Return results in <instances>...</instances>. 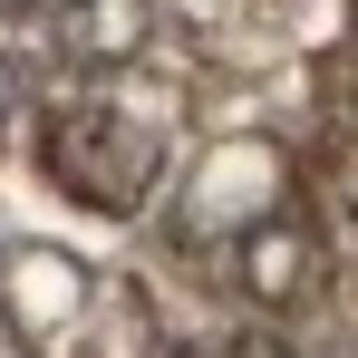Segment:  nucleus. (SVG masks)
Wrapping results in <instances>:
<instances>
[{
  "instance_id": "20e7f679",
  "label": "nucleus",
  "mask_w": 358,
  "mask_h": 358,
  "mask_svg": "<svg viewBox=\"0 0 358 358\" xmlns=\"http://www.w3.org/2000/svg\"><path fill=\"white\" fill-rule=\"evenodd\" d=\"M39 49L59 78H117L155 49V0H49Z\"/></svg>"
},
{
  "instance_id": "6e6552de",
  "label": "nucleus",
  "mask_w": 358,
  "mask_h": 358,
  "mask_svg": "<svg viewBox=\"0 0 358 358\" xmlns=\"http://www.w3.org/2000/svg\"><path fill=\"white\" fill-rule=\"evenodd\" d=\"M0 107H10V68H0Z\"/></svg>"
},
{
  "instance_id": "0eeeda50",
  "label": "nucleus",
  "mask_w": 358,
  "mask_h": 358,
  "mask_svg": "<svg viewBox=\"0 0 358 358\" xmlns=\"http://www.w3.org/2000/svg\"><path fill=\"white\" fill-rule=\"evenodd\" d=\"M10 10H29V20H39V10H49V0H10Z\"/></svg>"
},
{
  "instance_id": "423d86ee",
  "label": "nucleus",
  "mask_w": 358,
  "mask_h": 358,
  "mask_svg": "<svg viewBox=\"0 0 358 358\" xmlns=\"http://www.w3.org/2000/svg\"><path fill=\"white\" fill-rule=\"evenodd\" d=\"M329 184H339V213H349V223H358V145H349V155H339V175H329Z\"/></svg>"
},
{
  "instance_id": "f257e3e1",
  "label": "nucleus",
  "mask_w": 358,
  "mask_h": 358,
  "mask_svg": "<svg viewBox=\"0 0 358 358\" xmlns=\"http://www.w3.org/2000/svg\"><path fill=\"white\" fill-rule=\"evenodd\" d=\"M165 145H175L165 107H136V97H68L39 126L49 184L68 203H87V213H136L155 194V175H165Z\"/></svg>"
},
{
  "instance_id": "f03ea898",
  "label": "nucleus",
  "mask_w": 358,
  "mask_h": 358,
  "mask_svg": "<svg viewBox=\"0 0 358 358\" xmlns=\"http://www.w3.org/2000/svg\"><path fill=\"white\" fill-rule=\"evenodd\" d=\"M281 194H291V165H281V145H262V136H223L203 165H194V194H184L175 233L184 242H223L252 233L262 213H281Z\"/></svg>"
},
{
  "instance_id": "7ed1b4c3",
  "label": "nucleus",
  "mask_w": 358,
  "mask_h": 358,
  "mask_svg": "<svg viewBox=\"0 0 358 358\" xmlns=\"http://www.w3.org/2000/svg\"><path fill=\"white\" fill-rule=\"evenodd\" d=\"M233 291L262 310V320H300L310 300L329 291V242L310 213H262L252 233H233Z\"/></svg>"
},
{
  "instance_id": "39448f33",
  "label": "nucleus",
  "mask_w": 358,
  "mask_h": 358,
  "mask_svg": "<svg viewBox=\"0 0 358 358\" xmlns=\"http://www.w3.org/2000/svg\"><path fill=\"white\" fill-rule=\"evenodd\" d=\"M87 310V262H68L49 242H10L0 252V329L10 339H59Z\"/></svg>"
}]
</instances>
